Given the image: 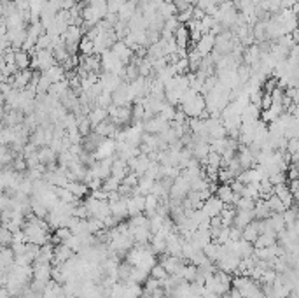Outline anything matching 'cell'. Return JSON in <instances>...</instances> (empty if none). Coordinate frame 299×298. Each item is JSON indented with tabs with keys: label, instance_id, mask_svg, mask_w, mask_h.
Returning <instances> with one entry per match:
<instances>
[{
	"label": "cell",
	"instance_id": "4fadbf2b",
	"mask_svg": "<svg viewBox=\"0 0 299 298\" xmlns=\"http://www.w3.org/2000/svg\"><path fill=\"white\" fill-rule=\"evenodd\" d=\"M173 39L177 42L179 49H187V44H189V30H187V26L180 23L177 26V30L173 32Z\"/></svg>",
	"mask_w": 299,
	"mask_h": 298
},
{
	"label": "cell",
	"instance_id": "8fae6325",
	"mask_svg": "<svg viewBox=\"0 0 299 298\" xmlns=\"http://www.w3.org/2000/svg\"><path fill=\"white\" fill-rule=\"evenodd\" d=\"M254 221V212L252 210H236V214H235V219H233V225L231 227H236L240 230L249 225V223Z\"/></svg>",
	"mask_w": 299,
	"mask_h": 298
},
{
	"label": "cell",
	"instance_id": "52a82bcc",
	"mask_svg": "<svg viewBox=\"0 0 299 298\" xmlns=\"http://www.w3.org/2000/svg\"><path fill=\"white\" fill-rule=\"evenodd\" d=\"M32 56H33L35 60H37L39 70H41V72H46L47 69H51L53 65H56V60L53 58V53H51V49L35 51V53H33Z\"/></svg>",
	"mask_w": 299,
	"mask_h": 298
},
{
	"label": "cell",
	"instance_id": "9a60e30c",
	"mask_svg": "<svg viewBox=\"0 0 299 298\" xmlns=\"http://www.w3.org/2000/svg\"><path fill=\"white\" fill-rule=\"evenodd\" d=\"M108 118L107 114V109H104V107H91V111L87 113V119H89V125H91V128H95L98 123H102L104 119Z\"/></svg>",
	"mask_w": 299,
	"mask_h": 298
},
{
	"label": "cell",
	"instance_id": "484cf974",
	"mask_svg": "<svg viewBox=\"0 0 299 298\" xmlns=\"http://www.w3.org/2000/svg\"><path fill=\"white\" fill-rule=\"evenodd\" d=\"M119 184H121V181L117 179V177L108 176L107 179L102 181V189H104V191H107V193H110V191H117Z\"/></svg>",
	"mask_w": 299,
	"mask_h": 298
},
{
	"label": "cell",
	"instance_id": "d4e9b609",
	"mask_svg": "<svg viewBox=\"0 0 299 298\" xmlns=\"http://www.w3.org/2000/svg\"><path fill=\"white\" fill-rule=\"evenodd\" d=\"M63 244H65L66 248L70 249L72 252H79L81 249H83V239H81L79 235H74V233H72V235L68 237Z\"/></svg>",
	"mask_w": 299,
	"mask_h": 298
},
{
	"label": "cell",
	"instance_id": "f1b7e54d",
	"mask_svg": "<svg viewBox=\"0 0 299 298\" xmlns=\"http://www.w3.org/2000/svg\"><path fill=\"white\" fill-rule=\"evenodd\" d=\"M268 179H270V183H271L273 186L287 184V176H285V172H275V174H271V176H268Z\"/></svg>",
	"mask_w": 299,
	"mask_h": 298
},
{
	"label": "cell",
	"instance_id": "8992f818",
	"mask_svg": "<svg viewBox=\"0 0 299 298\" xmlns=\"http://www.w3.org/2000/svg\"><path fill=\"white\" fill-rule=\"evenodd\" d=\"M222 207H224V204H222V202H220L215 195H212V197L207 198V200L201 204V212H203L207 218H214V216L220 214Z\"/></svg>",
	"mask_w": 299,
	"mask_h": 298
},
{
	"label": "cell",
	"instance_id": "3957f363",
	"mask_svg": "<svg viewBox=\"0 0 299 298\" xmlns=\"http://www.w3.org/2000/svg\"><path fill=\"white\" fill-rule=\"evenodd\" d=\"M168 126H170V123L165 121L159 114L152 116V118L147 119V121H142V130L146 132V134H152V135L161 134V132L165 130V128H168Z\"/></svg>",
	"mask_w": 299,
	"mask_h": 298
},
{
	"label": "cell",
	"instance_id": "ba28073f",
	"mask_svg": "<svg viewBox=\"0 0 299 298\" xmlns=\"http://www.w3.org/2000/svg\"><path fill=\"white\" fill-rule=\"evenodd\" d=\"M51 270L53 265L51 263H33L32 265V277L35 281L49 282L51 281Z\"/></svg>",
	"mask_w": 299,
	"mask_h": 298
},
{
	"label": "cell",
	"instance_id": "5bb4252c",
	"mask_svg": "<svg viewBox=\"0 0 299 298\" xmlns=\"http://www.w3.org/2000/svg\"><path fill=\"white\" fill-rule=\"evenodd\" d=\"M129 172L128 168V163H126L125 160L121 158H112V168H110V176L117 177L119 181H123V177Z\"/></svg>",
	"mask_w": 299,
	"mask_h": 298
},
{
	"label": "cell",
	"instance_id": "277c9868",
	"mask_svg": "<svg viewBox=\"0 0 299 298\" xmlns=\"http://www.w3.org/2000/svg\"><path fill=\"white\" fill-rule=\"evenodd\" d=\"M72 256H74V252L66 248L65 244L63 242L56 244V246H53V261H51V265L53 267H60V265H63L65 261L70 260Z\"/></svg>",
	"mask_w": 299,
	"mask_h": 298
},
{
	"label": "cell",
	"instance_id": "d6986e66",
	"mask_svg": "<svg viewBox=\"0 0 299 298\" xmlns=\"http://www.w3.org/2000/svg\"><path fill=\"white\" fill-rule=\"evenodd\" d=\"M252 212H254V219H268L271 216V210L266 207L264 200H261V198L256 200V206H254Z\"/></svg>",
	"mask_w": 299,
	"mask_h": 298
},
{
	"label": "cell",
	"instance_id": "7402d4cb",
	"mask_svg": "<svg viewBox=\"0 0 299 298\" xmlns=\"http://www.w3.org/2000/svg\"><path fill=\"white\" fill-rule=\"evenodd\" d=\"M257 235H259V231H257V228H256V221L249 223V225L241 230V239L247 240V242H250V244L257 239Z\"/></svg>",
	"mask_w": 299,
	"mask_h": 298
},
{
	"label": "cell",
	"instance_id": "7a4b0ae2",
	"mask_svg": "<svg viewBox=\"0 0 299 298\" xmlns=\"http://www.w3.org/2000/svg\"><path fill=\"white\" fill-rule=\"evenodd\" d=\"M186 263H187V260H184V258L170 256V254H166V252L161 254V261H159V265L168 272V275H177Z\"/></svg>",
	"mask_w": 299,
	"mask_h": 298
},
{
	"label": "cell",
	"instance_id": "ffe728a7",
	"mask_svg": "<svg viewBox=\"0 0 299 298\" xmlns=\"http://www.w3.org/2000/svg\"><path fill=\"white\" fill-rule=\"evenodd\" d=\"M14 265V252L11 248H2L0 249V267L7 270L9 267Z\"/></svg>",
	"mask_w": 299,
	"mask_h": 298
},
{
	"label": "cell",
	"instance_id": "2e32d148",
	"mask_svg": "<svg viewBox=\"0 0 299 298\" xmlns=\"http://www.w3.org/2000/svg\"><path fill=\"white\" fill-rule=\"evenodd\" d=\"M275 242H277V233L270 231V233H261V235H257V239L254 240L252 246L254 249H262V248H270Z\"/></svg>",
	"mask_w": 299,
	"mask_h": 298
},
{
	"label": "cell",
	"instance_id": "44dd1931",
	"mask_svg": "<svg viewBox=\"0 0 299 298\" xmlns=\"http://www.w3.org/2000/svg\"><path fill=\"white\" fill-rule=\"evenodd\" d=\"M268 223H270L271 230L275 231V233H278V231L285 230V221H283L282 214L280 212H271V216L268 218Z\"/></svg>",
	"mask_w": 299,
	"mask_h": 298
},
{
	"label": "cell",
	"instance_id": "ac0fdd59",
	"mask_svg": "<svg viewBox=\"0 0 299 298\" xmlns=\"http://www.w3.org/2000/svg\"><path fill=\"white\" fill-rule=\"evenodd\" d=\"M135 13H137V2H128V0H126L125 4H123V7L119 9V13H117V20L128 23Z\"/></svg>",
	"mask_w": 299,
	"mask_h": 298
},
{
	"label": "cell",
	"instance_id": "6da1fadb",
	"mask_svg": "<svg viewBox=\"0 0 299 298\" xmlns=\"http://www.w3.org/2000/svg\"><path fill=\"white\" fill-rule=\"evenodd\" d=\"M179 107L184 111V114H186L187 118H199L201 111H203L207 105H205V98L201 97V95H196L194 98H191L189 102H184V104H180Z\"/></svg>",
	"mask_w": 299,
	"mask_h": 298
},
{
	"label": "cell",
	"instance_id": "7c38bea8",
	"mask_svg": "<svg viewBox=\"0 0 299 298\" xmlns=\"http://www.w3.org/2000/svg\"><path fill=\"white\" fill-rule=\"evenodd\" d=\"M259 114H261V109H259L257 105L247 104L245 109L241 111L240 119H241V123H256V121H259Z\"/></svg>",
	"mask_w": 299,
	"mask_h": 298
},
{
	"label": "cell",
	"instance_id": "1f68e13d",
	"mask_svg": "<svg viewBox=\"0 0 299 298\" xmlns=\"http://www.w3.org/2000/svg\"><path fill=\"white\" fill-rule=\"evenodd\" d=\"M0 225H2V219H0Z\"/></svg>",
	"mask_w": 299,
	"mask_h": 298
},
{
	"label": "cell",
	"instance_id": "e0dca14e",
	"mask_svg": "<svg viewBox=\"0 0 299 298\" xmlns=\"http://www.w3.org/2000/svg\"><path fill=\"white\" fill-rule=\"evenodd\" d=\"M30 56L28 51H23V49H18L14 51V65L18 67V70H25V69H30Z\"/></svg>",
	"mask_w": 299,
	"mask_h": 298
},
{
	"label": "cell",
	"instance_id": "4dcf8cb0",
	"mask_svg": "<svg viewBox=\"0 0 299 298\" xmlns=\"http://www.w3.org/2000/svg\"><path fill=\"white\" fill-rule=\"evenodd\" d=\"M186 2H187L189 5H196V2H198V0H186Z\"/></svg>",
	"mask_w": 299,
	"mask_h": 298
},
{
	"label": "cell",
	"instance_id": "603a6c76",
	"mask_svg": "<svg viewBox=\"0 0 299 298\" xmlns=\"http://www.w3.org/2000/svg\"><path fill=\"white\" fill-rule=\"evenodd\" d=\"M46 74L49 76L51 83H60V81L65 79V70H63L62 65H58V63H56V65H53L51 69H47Z\"/></svg>",
	"mask_w": 299,
	"mask_h": 298
},
{
	"label": "cell",
	"instance_id": "5b68a950",
	"mask_svg": "<svg viewBox=\"0 0 299 298\" xmlns=\"http://www.w3.org/2000/svg\"><path fill=\"white\" fill-rule=\"evenodd\" d=\"M214 44H215V37L212 34H203L199 37V41L196 42L194 49L201 58H205V56H208L214 51Z\"/></svg>",
	"mask_w": 299,
	"mask_h": 298
},
{
	"label": "cell",
	"instance_id": "4316f807",
	"mask_svg": "<svg viewBox=\"0 0 299 298\" xmlns=\"http://www.w3.org/2000/svg\"><path fill=\"white\" fill-rule=\"evenodd\" d=\"M149 275H150L152 279H158V281H165V279L168 277V272H166V270L163 269V267H161L159 263H156V265L152 267V269L149 270Z\"/></svg>",
	"mask_w": 299,
	"mask_h": 298
},
{
	"label": "cell",
	"instance_id": "cb8c5ba5",
	"mask_svg": "<svg viewBox=\"0 0 299 298\" xmlns=\"http://www.w3.org/2000/svg\"><path fill=\"white\" fill-rule=\"evenodd\" d=\"M264 204L271 212H280V214H282L283 210H285V207H283V204L280 202V198L277 197V195H271L268 200H264Z\"/></svg>",
	"mask_w": 299,
	"mask_h": 298
},
{
	"label": "cell",
	"instance_id": "83f0119b",
	"mask_svg": "<svg viewBox=\"0 0 299 298\" xmlns=\"http://www.w3.org/2000/svg\"><path fill=\"white\" fill-rule=\"evenodd\" d=\"M79 51L83 53V56L95 55V53H93V41H89V39H86L83 35V39L79 41Z\"/></svg>",
	"mask_w": 299,
	"mask_h": 298
},
{
	"label": "cell",
	"instance_id": "9c48e42d",
	"mask_svg": "<svg viewBox=\"0 0 299 298\" xmlns=\"http://www.w3.org/2000/svg\"><path fill=\"white\" fill-rule=\"evenodd\" d=\"M273 195L280 198V202L283 204L285 209H291L292 206L296 204V198L292 197V193L289 191L287 184H278V186H273Z\"/></svg>",
	"mask_w": 299,
	"mask_h": 298
},
{
	"label": "cell",
	"instance_id": "30bf717a",
	"mask_svg": "<svg viewBox=\"0 0 299 298\" xmlns=\"http://www.w3.org/2000/svg\"><path fill=\"white\" fill-rule=\"evenodd\" d=\"M70 193H74L75 198H79V200H84V198L89 195V189H87V186L84 184V183H81V181H68L65 186Z\"/></svg>",
	"mask_w": 299,
	"mask_h": 298
},
{
	"label": "cell",
	"instance_id": "f546056e",
	"mask_svg": "<svg viewBox=\"0 0 299 298\" xmlns=\"http://www.w3.org/2000/svg\"><path fill=\"white\" fill-rule=\"evenodd\" d=\"M298 149H299L298 137H294V139H287V147H285V151L289 153V155H294V153H298Z\"/></svg>",
	"mask_w": 299,
	"mask_h": 298
}]
</instances>
